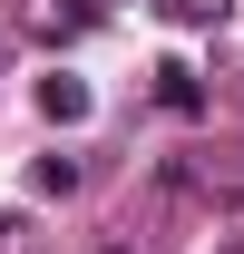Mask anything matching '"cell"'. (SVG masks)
Here are the masks:
<instances>
[{
  "label": "cell",
  "instance_id": "obj_1",
  "mask_svg": "<svg viewBox=\"0 0 244 254\" xmlns=\"http://www.w3.org/2000/svg\"><path fill=\"white\" fill-rule=\"evenodd\" d=\"M39 108H49V118H88V88H78V78H49Z\"/></svg>",
  "mask_w": 244,
  "mask_h": 254
},
{
  "label": "cell",
  "instance_id": "obj_2",
  "mask_svg": "<svg viewBox=\"0 0 244 254\" xmlns=\"http://www.w3.org/2000/svg\"><path fill=\"white\" fill-rule=\"evenodd\" d=\"M176 20H185V30H205V20H225V0H176Z\"/></svg>",
  "mask_w": 244,
  "mask_h": 254
}]
</instances>
